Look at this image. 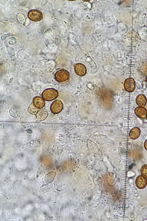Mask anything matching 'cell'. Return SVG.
<instances>
[{"label": "cell", "instance_id": "cell-1", "mask_svg": "<svg viewBox=\"0 0 147 221\" xmlns=\"http://www.w3.org/2000/svg\"><path fill=\"white\" fill-rule=\"evenodd\" d=\"M58 91L56 89L52 88L45 89L42 94V96L43 99L47 101L55 100L58 97Z\"/></svg>", "mask_w": 147, "mask_h": 221}, {"label": "cell", "instance_id": "cell-2", "mask_svg": "<svg viewBox=\"0 0 147 221\" xmlns=\"http://www.w3.org/2000/svg\"><path fill=\"white\" fill-rule=\"evenodd\" d=\"M70 74L67 70L61 69L57 71L55 75V79L58 82L64 83L68 81L69 79Z\"/></svg>", "mask_w": 147, "mask_h": 221}, {"label": "cell", "instance_id": "cell-3", "mask_svg": "<svg viewBox=\"0 0 147 221\" xmlns=\"http://www.w3.org/2000/svg\"><path fill=\"white\" fill-rule=\"evenodd\" d=\"M63 108V104L60 100L54 101L51 104L50 109L51 112L54 114L60 113Z\"/></svg>", "mask_w": 147, "mask_h": 221}, {"label": "cell", "instance_id": "cell-4", "mask_svg": "<svg viewBox=\"0 0 147 221\" xmlns=\"http://www.w3.org/2000/svg\"><path fill=\"white\" fill-rule=\"evenodd\" d=\"M124 87L125 89L128 92H132L136 88V83L134 79L128 78L126 79L124 83Z\"/></svg>", "mask_w": 147, "mask_h": 221}, {"label": "cell", "instance_id": "cell-5", "mask_svg": "<svg viewBox=\"0 0 147 221\" xmlns=\"http://www.w3.org/2000/svg\"><path fill=\"white\" fill-rule=\"evenodd\" d=\"M28 18L32 20L38 21L40 20L42 18V13L39 11L33 9L30 11L28 14Z\"/></svg>", "mask_w": 147, "mask_h": 221}, {"label": "cell", "instance_id": "cell-6", "mask_svg": "<svg viewBox=\"0 0 147 221\" xmlns=\"http://www.w3.org/2000/svg\"><path fill=\"white\" fill-rule=\"evenodd\" d=\"M74 71L76 74L80 76H84L87 72L86 66L81 63L76 64L74 66Z\"/></svg>", "mask_w": 147, "mask_h": 221}, {"label": "cell", "instance_id": "cell-7", "mask_svg": "<svg viewBox=\"0 0 147 221\" xmlns=\"http://www.w3.org/2000/svg\"><path fill=\"white\" fill-rule=\"evenodd\" d=\"M135 183L137 187L140 189L145 188L147 184L146 178L142 175H140L136 178Z\"/></svg>", "mask_w": 147, "mask_h": 221}, {"label": "cell", "instance_id": "cell-8", "mask_svg": "<svg viewBox=\"0 0 147 221\" xmlns=\"http://www.w3.org/2000/svg\"><path fill=\"white\" fill-rule=\"evenodd\" d=\"M134 112L136 115L140 118L145 119L147 117V110L144 107H137L134 110Z\"/></svg>", "mask_w": 147, "mask_h": 221}, {"label": "cell", "instance_id": "cell-9", "mask_svg": "<svg viewBox=\"0 0 147 221\" xmlns=\"http://www.w3.org/2000/svg\"><path fill=\"white\" fill-rule=\"evenodd\" d=\"M33 103L37 108L41 109L45 106V101L42 97L37 96L33 98Z\"/></svg>", "mask_w": 147, "mask_h": 221}, {"label": "cell", "instance_id": "cell-10", "mask_svg": "<svg viewBox=\"0 0 147 221\" xmlns=\"http://www.w3.org/2000/svg\"><path fill=\"white\" fill-rule=\"evenodd\" d=\"M140 133V129L138 127H135L132 128L130 130L129 136L131 139L135 140L139 137Z\"/></svg>", "mask_w": 147, "mask_h": 221}, {"label": "cell", "instance_id": "cell-11", "mask_svg": "<svg viewBox=\"0 0 147 221\" xmlns=\"http://www.w3.org/2000/svg\"><path fill=\"white\" fill-rule=\"evenodd\" d=\"M136 101L137 104L139 106L144 107L147 103V99L144 94H140L137 96Z\"/></svg>", "mask_w": 147, "mask_h": 221}, {"label": "cell", "instance_id": "cell-12", "mask_svg": "<svg viewBox=\"0 0 147 221\" xmlns=\"http://www.w3.org/2000/svg\"><path fill=\"white\" fill-rule=\"evenodd\" d=\"M48 115V112L45 109L39 110L36 114V119L39 121H42L45 120Z\"/></svg>", "mask_w": 147, "mask_h": 221}, {"label": "cell", "instance_id": "cell-13", "mask_svg": "<svg viewBox=\"0 0 147 221\" xmlns=\"http://www.w3.org/2000/svg\"><path fill=\"white\" fill-rule=\"evenodd\" d=\"M38 110V109L34 105L33 103H31L28 109V111L32 115L36 114Z\"/></svg>", "mask_w": 147, "mask_h": 221}, {"label": "cell", "instance_id": "cell-14", "mask_svg": "<svg viewBox=\"0 0 147 221\" xmlns=\"http://www.w3.org/2000/svg\"><path fill=\"white\" fill-rule=\"evenodd\" d=\"M141 173L142 175L147 178V164L142 166L141 169Z\"/></svg>", "mask_w": 147, "mask_h": 221}, {"label": "cell", "instance_id": "cell-15", "mask_svg": "<svg viewBox=\"0 0 147 221\" xmlns=\"http://www.w3.org/2000/svg\"><path fill=\"white\" fill-rule=\"evenodd\" d=\"M144 147L145 149L147 150V139L146 140L144 143Z\"/></svg>", "mask_w": 147, "mask_h": 221}, {"label": "cell", "instance_id": "cell-16", "mask_svg": "<svg viewBox=\"0 0 147 221\" xmlns=\"http://www.w3.org/2000/svg\"><path fill=\"white\" fill-rule=\"evenodd\" d=\"M146 83H147V76L146 77Z\"/></svg>", "mask_w": 147, "mask_h": 221}]
</instances>
